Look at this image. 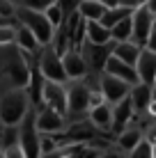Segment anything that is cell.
<instances>
[{"label": "cell", "instance_id": "obj_1", "mask_svg": "<svg viewBox=\"0 0 156 158\" xmlns=\"http://www.w3.org/2000/svg\"><path fill=\"white\" fill-rule=\"evenodd\" d=\"M30 76H32V67L28 55H23L14 44L0 46V80L2 83H7L9 87L28 89Z\"/></svg>", "mask_w": 156, "mask_h": 158}, {"label": "cell", "instance_id": "obj_2", "mask_svg": "<svg viewBox=\"0 0 156 158\" xmlns=\"http://www.w3.org/2000/svg\"><path fill=\"white\" fill-rule=\"evenodd\" d=\"M32 110L30 96L21 87H9L0 96V126H19Z\"/></svg>", "mask_w": 156, "mask_h": 158}, {"label": "cell", "instance_id": "obj_3", "mask_svg": "<svg viewBox=\"0 0 156 158\" xmlns=\"http://www.w3.org/2000/svg\"><path fill=\"white\" fill-rule=\"evenodd\" d=\"M14 21H19V25H23V28H28L32 35L37 37L39 46H48V44H53L55 28L48 23V19L44 16V12H35V9H28V7H23V5H16Z\"/></svg>", "mask_w": 156, "mask_h": 158}, {"label": "cell", "instance_id": "obj_4", "mask_svg": "<svg viewBox=\"0 0 156 158\" xmlns=\"http://www.w3.org/2000/svg\"><path fill=\"white\" fill-rule=\"evenodd\" d=\"M156 23V0H147L142 7H136L131 12V41H136L138 46H145L149 39V35L154 32Z\"/></svg>", "mask_w": 156, "mask_h": 158}, {"label": "cell", "instance_id": "obj_5", "mask_svg": "<svg viewBox=\"0 0 156 158\" xmlns=\"http://www.w3.org/2000/svg\"><path fill=\"white\" fill-rule=\"evenodd\" d=\"M37 71L44 80H51V83H67V76H64L62 69V57L60 53L53 48V44L39 48V57H37Z\"/></svg>", "mask_w": 156, "mask_h": 158}, {"label": "cell", "instance_id": "obj_6", "mask_svg": "<svg viewBox=\"0 0 156 158\" xmlns=\"http://www.w3.org/2000/svg\"><path fill=\"white\" fill-rule=\"evenodd\" d=\"M64 94H67V117H80L87 112L90 108V85L85 83L83 78L80 80H67L64 83Z\"/></svg>", "mask_w": 156, "mask_h": 158}, {"label": "cell", "instance_id": "obj_7", "mask_svg": "<svg viewBox=\"0 0 156 158\" xmlns=\"http://www.w3.org/2000/svg\"><path fill=\"white\" fill-rule=\"evenodd\" d=\"M32 122H35V128L39 135H57V133H64L69 126V117H64L62 112L46 106H41L32 115Z\"/></svg>", "mask_w": 156, "mask_h": 158}, {"label": "cell", "instance_id": "obj_8", "mask_svg": "<svg viewBox=\"0 0 156 158\" xmlns=\"http://www.w3.org/2000/svg\"><path fill=\"white\" fill-rule=\"evenodd\" d=\"M32 115H35V110H30L28 115H25V119L19 124V135H16V140L23 147L25 158H39V133H37V128H35Z\"/></svg>", "mask_w": 156, "mask_h": 158}, {"label": "cell", "instance_id": "obj_9", "mask_svg": "<svg viewBox=\"0 0 156 158\" xmlns=\"http://www.w3.org/2000/svg\"><path fill=\"white\" fill-rule=\"evenodd\" d=\"M39 103L46 108L62 112L67 117V94H64V85L60 83H51V80L41 78V87H39Z\"/></svg>", "mask_w": 156, "mask_h": 158}, {"label": "cell", "instance_id": "obj_10", "mask_svg": "<svg viewBox=\"0 0 156 158\" xmlns=\"http://www.w3.org/2000/svg\"><path fill=\"white\" fill-rule=\"evenodd\" d=\"M129 89H131V85L124 83V80L115 78V76L106 73V71H99V92L103 94V101L110 103V106H115L117 101L126 99L129 96Z\"/></svg>", "mask_w": 156, "mask_h": 158}, {"label": "cell", "instance_id": "obj_11", "mask_svg": "<svg viewBox=\"0 0 156 158\" xmlns=\"http://www.w3.org/2000/svg\"><path fill=\"white\" fill-rule=\"evenodd\" d=\"M133 69H136V73H138V83H145V85L154 87V83H156V51L142 46L140 53H138L136 64H133Z\"/></svg>", "mask_w": 156, "mask_h": 158}, {"label": "cell", "instance_id": "obj_12", "mask_svg": "<svg viewBox=\"0 0 156 158\" xmlns=\"http://www.w3.org/2000/svg\"><path fill=\"white\" fill-rule=\"evenodd\" d=\"M60 57H62V69H64L67 80H80V78H85V76L90 73L87 62H85L83 53H80L78 48H67Z\"/></svg>", "mask_w": 156, "mask_h": 158}, {"label": "cell", "instance_id": "obj_13", "mask_svg": "<svg viewBox=\"0 0 156 158\" xmlns=\"http://www.w3.org/2000/svg\"><path fill=\"white\" fill-rule=\"evenodd\" d=\"M110 48H112V41H110V44H101V46L83 41V46H80L78 51H83V57H85V62H87V69H90V71H92V73H99L101 69H103L106 57L110 55Z\"/></svg>", "mask_w": 156, "mask_h": 158}, {"label": "cell", "instance_id": "obj_14", "mask_svg": "<svg viewBox=\"0 0 156 158\" xmlns=\"http://www.w3.org/2000/svg\"><path fill=\"white\" fill-rule=\"evenodd\" d=\"M101 71L115 76V78L124 80V83H129V85H136V83H138V73H136V69H133L131 64H126V62H122V60H117L115 55H108V57H106L103 69H101Z\"/></svg>", "mask_w": 156, "mask_h": 158}, {"label": "cell", "instance_id": "obj_15", "mask_svg": "<svg viewBox=\"0 0 156 158\" xmlns=\"http://www.w3.org/2000/svg\"><path fill=\"white\" fill-rule=\"evenodd\" d=\"M87 122L99 131V133H108L110 131V124H112V106L110 103H99V106H92L87 112Z\"/></svg>", "mask_w": 156, "mask_h": 158}, {"label": "cell", "instance_id": "obj_16", "mask_svg": "<svg viewBox=\"0 0 156 158\" xmlns=\"http://www.w3.org/2000/svg\"><path fill=\"white\" fill-rule=\"evenodd\" d=\"M129 101H131L136 115L140 117L142 112L147 110V106L154 101V87H152V85H145V83L131 85V89H129Z\"/></svg>", "mask_w": 156, "mask_h": 158}, {"label": "cell", "instance_id": "obj_17", "mask_svg": "<svg viewBox=\"0 0 156 158\" xmlns=\"http://www.w3.org/2000/svg\"><path fill=\"white\" fill-rule=\"evenodd\" d=\"M133 117H136V110H133L129 96H126V99H122V101H117L115 106H112V124H110V131H112V133H120L122 128H126L129 124L133 122Z\"/></svg>", "mask_w": 156, "mask_h": 158}, {"label": "cell", "instance_id": "obj_18", "mask_svg": "<svg viewBox=\"0 0 156 158\" xmlns=\"http://www.w3.org/2000/svg\"><path fill=\"white\" fill-rule=\"evenodd\" d=\"M14 46L19 48L23 55H28V57H32V55H37L39 53V41H37V37L32 35V32L28 30V28H23V25H19L16 23V35H14Z\"/></svg>", "mask_w": 156, "mask_h": 158}, {"label": "cell", "instance_id": "obj_19", "mask_svg": "<svg viewBox=\"0 0 156 158\" xmlns=\"http://www.w3.org/2000/svg\"><path fill=\"white\" fill-rule=\"evenodd\" d=\"M145 138V128L142 126H131L129 124L126 128H122L120 133H117V149L120 151H129L133 149L140 140Z\"/></svg>", "mask_w": 156, "mask_h": 158}, {"label": "cell", "instance_id": "obj_20", "mask_svg": "<svg viewBox=\"0 0 156 158\" xmlns=\"http://www.w3.org/2000/svg\"><path fill=\"white\" fill-rule=\"evenodd\" d=\"M140 48L142 46H138L136 41H117V44H112L110 55H115L117 60H122V62H126V64H131V67H133L136 60H138Z\"/></svg>", "mask_w": 156, "mask_h": 158}, {"label": "cell", "instance_id": "obj_21", "mask_svg": "<svg viewBox=\"0 0 156 158\" xmlns=\"http://www.w3.org/2000/svg\"><path fill=\"white\" fill-rule=\"evenodd\" d=\"M85 41L87 44H110V30L99 21H85Z\"/></svg>", "mask_w": 156, "mask_h": 158}, {"label": "cell", "instance_id": "obj_22", "mask_svg": "<svg viewBox=\"0 0 156 158\" xmlns=\"http://www.w3.org/2000/svg\"><path fill=\"white\" fill-rule=\"evenodd\" d=\"M76 14L85 21H101V16L106 14V7L99 2V0H80Z\"/></svg>", "mask_w": 156, "mask_h": 158}, {"label": "cell", "instance_id": "obj_23", "mask_svg": "<svg viewBox=\"0 0 156 158\" xmlns=\"http://www.w3.org/2000/svg\"><path fill=\"white\" fill-rule=\"evenodd\" d=\"M110 41L117 44V41H131V16H126V19L117 21L115 25H110Z\"/></svg>", "mask_w": 156, "mask_h": 158}, {"label": "cell", "instance_id": "obj_24", "mask_svg": "<svg viewBox=\"0 0 156 158\" xmlns=\"http://www.w3.org/2000/svg\"><path fill=\"white\" fill-rule=\"evenodd\" d=\"M133 9L131 7H124V5H117V7H110V9H106V14L101 16V21L99 23L101 25H106V28H110V25H115L117 21H122V19H126V16H131Z\"/></svg>", "mask_w": 156, "mask_h": 158}, {"label": "cell", "instance_id": "obj_25", "mask_svg": "<svg viewBox=\"0 0 156 158\" xmlns=\"http://www.w3.org/2000/svg\"><path fill=\"white\" fill-rule=\"evenodd\" d=\"M126 158H156V154H154V142H152V140H147V138H142L140 142L133 147V149L126 151Z\"/></svg>", "mask_w": 156, "mask_h": 158}, {"label": "cell", "instance_id": "obj_26", "mask_svg": "<svg viewBox=\"0 0 156 158\" xmlns=\"http://www.w3.org/2000/svg\"><path fill=\"white\" fill-rule=\"evenodd\" d=\"M60 147H62L60 140L51 138V135H39V158H41V156H51V154H55Z\"/></svg>", "mask_w": 156, "mask_h": 158}, {"label": "cell", "instance_id": "obj_27", "mask_svg": "<svg viewBox=\"0 0 156 158\" xmlns=\"http://www.w3.org/2000/svg\"><path fill=\"white\" fill-rule=\"evenodd\" d=\"M0 149H2L0 151V158H25V151H23V147L19 144V140L0 147Z\"/></svg>", "mask_w": 156, "mask_h": 158}, {"label": "cell", "instance_id": "obj_28", "mask_svg": "<svg viewBox=\"0 0 156 158\" xmlns=\"http://www.w3.org/2000/svg\"><path fill=\"white\" fill-rule=\"evenodd\" d=\"M44 16L48 19V23H51L55 30L62 25V12H60V7H57L55 2H53L51 7H46V9H44Z\"/></svg>", "mask_w": 156, "mask_h": 158}, {"label": "cell", "instance_id": "obj_29", "mask_svg": "<svg viewBox=\"0 0 156 158\" xmlns=\"http://www.w3.org/2000/svg\"><path fill=\"white\" fill-rule=\"evenodd\" d=\"M14 16H16V2L14 0H0V19L14 21Z\"/></svg>", "mask_w": 156, "mask_h": 158}, {"label": "cell", "instance_id": "obj_30", "mask_svg": "<svg viewBox=\"0 0 156 158\" xmlns=\"http://www.w3.org/2000/svg\"><path fill=\"white\" fill-rule=\"evenodd\" d=\"M14 35H16V25H12V23L0 25V46H9V44H14Z\"/></svg>", "mask_w": 156, "mask_h": 158}, {"label": "cell", "instance_id": "obj_31", "mask_svg": "<svg viewBox=\"0 0 156 158\" xmlns=\"http://www.w3.org/2000/svg\"><path fill=\"white\" fill-rule=\"evenodd\" d=\"M78 2H80V0H55V5L60 7V12H62V21L69 19L71 14H76Z\"/></svg>", "mask_w": 156, "mask_h": 158}, {"label": "cell", "instance_id": "obj_32", "mask_svg": "<svg viewBox=\"0 0 156 158\" xmlns=\"http://www.w3.org/2000/svg\"><path fill=\"white\" fill-rule=\"evenodd\" d=\"M55 2V0H21V5L28 9H35V12H44L46 7H51V5Z\"/></svg>", "mask_w": 156, "mask_h": 158}, {"label": "cell", "instance_id": "obj_33", "mask_svg": "<svg viewBox=\"0 0 156 158\" xmlns=\"http://www.w3.org/2000/svg\"><path fill=\"white\" fill-rule=\"evenodd\" d=\"M94 158H122V151L120 149H101Z\"/></svg>", "mask_w": 156, "mask_h": 158}, {"label": "cell", "instance_id": "obj_34", "mask_svg": "<svg viewBox=\"0 0 156 158\" xmlns=\"http://www.w3.org/2000/svg\"><path fill=\"white\" fill-rule=\"evenodd\" d=\"M145 2H147V0H120V5H124V7H131V9L142 7Z\"/></svg>", "mask_w": 156, "mask_h": 158}, {"label": "cell", "instance_id": "obj_35", "mask_svg": "<svg viewBox=\"0 0 156 158\" xmlns=\"http://www.w3.org/2000/svg\"><path fill=\"white\" fill-rule=\"evenodd\" d=\"M101 5H103L106 9H110V7H117V5H120V0H99Z\"/></svg>", "mask_w": 156, "mask_h": 158}, {"label": "cell", "instance_id": "obj_36", "mask_svg": "<svg viewBox=\"0 0 156 158\" xmlns=\"http://www.w3.org/2000/svg\"><path fill=\"white\" fill-rule=\"evenodd\" d=\"M0 151H2V149H0Z\"/></svg>", "mask_w": 156, "mask_h": 158}]
</instances>
